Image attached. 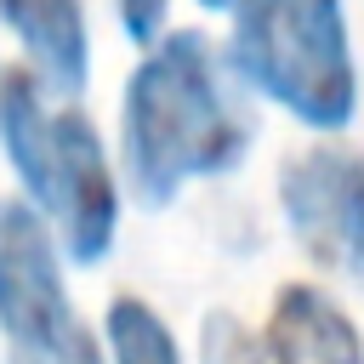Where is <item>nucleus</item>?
<instances>
[{
    "label": "nucleus",
    "instance_id": "obj_11",
    "mask_svg": "<svg viewBox=\"0 0 364 364\" xmlns=\"http://www.w3.org/2000/svg\"><path fill=\"white\" fill-rule=\"evenodd\" d=\"M51 364H102V353H97V341H91L85 324H68L63 341H57V353H51Z\"/></svg>",
    "mask_w": 364,
    "mask_h": 364
},
{
    "label": "nucleus",
    "instance_id": "obj_1",
    "mask_svg": "<svg viewBox=\"0 0 364 364\" xmlns=\"http://www.w3.org/2000/svg\"><path fill=\"white\" fill-rule=\"evenodd\" d=\"M245 142H250V119L222 91L205 34L182 28L159 40L125 80L119 148H125V176L142 205L159 210L176 199L182 182L233 171Z\"/></svg>",
    "mask_w": 364,
    "mask_h": 364
},
{
    "label": "nucleus",
    "instance_id": "obj_9",
    "mask_svg": "<svg viewBox=\"0 0 364 364\" xmlns=\"http://www.w3.org/2000/svg\"><path fill=\"white\" fill-rule=\"evenodd\" d=\"M205 364H267V353H262V341L245 336L239 318L210 313L205 318Z\"/></svg>",
    "mask_w": 364,
    "mask_h": 364
},
{
    "label": "nucleus",
    "instance_id": "obj_4",
    "mask_svg": "<svg viewBox=\"0 0 364 364\" xmlns=\"http://www.w3.org/2000/svg\"><path fill=\"white\" fill-rule=\"evenodd\" d=\"M68 324L74 313L63 296L46 222L23 199H0V330H6L11 364H51Z\"/></svg>",
    "mask_w": 364,
    "mask_h": 364
},
{
    "label": "nucleus",
    "instance_id": "obj_6",
    "mask_svg": "<svg viewBox=\"0 0 364 364\" xmlns=\"http://www.w3.org/2000/svg\"><path fill=\"white\" fill-rule=\"evenodd\" d=\"M267 364H364L353 318L313 284H284L262 341Z\"/></svg>",
    "mask_w": 364,
    "mask_h": 364
},
{
    "label": "nucleus",
    "instance_id": "obj_13",
    "mask_svg": "<svg viewBox=\"0 0 364 364\" xmlns=\"http://www.w3.org/2000/svg\"><path fill=\"white\" fill-rule=\"evenodd\" d=\"M11 6H17V0H0V17H11Z\"/></svg>",
    "mask_w": 364,
    "mask_h": 364
},
{
    "label": "nucleus",
    "instance_id": "obj_2",
    "mask_svg": "<svg viewBox=\"0 0 364 364\" xmlns=\"http://www.w3.org/2000/svg\"><path fill=\"white\" fill-rule=\"evenodd\" d=\"M233 68L313 131H341L358 102L341 0H233Z\"/></svg>",
    "mask_w": 364,
    "mask_h": 364
},
{
    "label": "nucleus",
    "instance_id": "obj_3",
    "mask_svg": "<svg viewBox=\"0 0 364 364\" xmlns=\"http://www.w3.org/2000/svg\"><path fill=\"white\" fill-rule=\"evenodd\" d=\"M0 142L23 176V188L57 216L63 245L74 262H102L114 245V176L102 159V142L80 108L46 114L34 97V80L23 68L0 74Z\"/></svg>",
    "mask_w": 364,
    "mask_h": 364
},
{
    "label": "nucleus",
    "instance_id": "obj_7",
    "mask_svg": "<svg viewBox=\"0 0 364 364\" xmlns=\"http://www.w3.org/2000/svg\"><path fill=\"white\" fill-rule=\"evenodd\" d=\"M6 23L23 34V46H28V57L40 63L46 85L63 91V97H80V85H85V63H91L80 0H17Z\"/></svg>",
    "mask_w": 364,
    "mask_h": 364
},
{
    "label": "nucleus",
    "instance_id": "obj_12",
    "mask_svg": "<svg viewBox=\"0 0 364 364\" xmlns=\"http://www.w3.org/2000/svg\"><path fill=\"white\" fill-rule=\"evenodd\" d=\"M199 6H210V11H228V6H233V0H199Z\"/></svg>",
    "mask_w": 364,
    "mask_h": 364
},
{
    "label": "nucleus",
    "instance_id": "obj_10",
    "mask_svg": "<svg viewBox=\"0 0 364 364\" xmlns=\"http://www.w3.org/2000/svg\"><path fill=\"white\" fill-rule=\"evenodd\" d=\"M165 11H171V0H119V23H125V34H131L136 46H148V40L159 34Z\"/></svg>",
    "mask_w": 364,
    "mask_h": 364
},
{
    "label": "nucleus",
    "instance_id": "obj_5",
    "mask_svg": "<svg viewBox=\"0 0 364 364\" xmlns=\"http://www.w3.org/2000/svg\"><path fill=\"white\" fill-rule=\"evenodd\" d=\"M279 199L324 267L364 284V154L347 148H307L279 171Z\"/></svg>",
    "mask_w": 364,
    "mask_h": 364
},
{
    "label": "nucleus",
    "instance_id": "obj_8",
    "mask_svg": "<svg viewBox=\"0 0 364 364\" xmlns=\"http://www.w3.org/2000/svg\"><path fill=\"white\" fill-rule=\"evenodd\" d=\"M108 347H114V364H182L165 318L136 296H119L108 307Z\"/></svg>",
    "mask_w": 364,
    "mask_h": 364
}]
</instances>
